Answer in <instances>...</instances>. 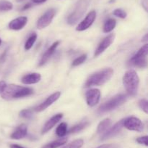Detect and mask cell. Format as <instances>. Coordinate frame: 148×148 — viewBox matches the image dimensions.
Wrapping results in <instances>:
<instances>
[{
	"label": "cell",
	"instance_id": "cell-24",
	"mask_svg": "<svg viewBox=\"0 0 148 148\" xmlns=\"http://www.w3.org/2000/svg\"><path fill=\"white\" fill-rule=\"evenodd\" d=\"M36 39H37V34L36 33H34L29 36L27 41L25 42V50H29V49H31L32 46H33L34 43L36 42Z\"/></svg>",
	"mask_w": 148,
	"mask_h": 148
},
{
	"label": "cell",
	"instance_id": "cell-3",
	"mask_svg": "<svg viewBox=\"0 0 148 148\" xmlns=\"http://www.w3.org/2000/svg\"><path fill=\"white\" fill-rule=\"evenodd\" d=\"M123 84L129 95L135 96L140 84V78L136 71L134 70L127 71L123 77Z\"/></svg>",
	"mask_w": 148,
	"mask_h": 148
},
{
	"label": "cell",
	"instance_id": "cell-23",
	"mask_svg": "<svg viewBox=\"0 0 148 148\" xmlns=\"http://www.w3.org/2000/svg\"><path fill=\"white\" fill-rule=\"evenodd\" d=\"M56 135L59 137L62 138L63 136H64L67 133V124H66V123L63 122V123H60L56 129Z\"/></svg>",
	"mask_w": 148,
	"mask_h": 148
},
{
	"label": "cell",
	"instance_id": "cell-27",
	"mask_svg": "<svg viewBox=\"0 0 148 148\" xmlns=\"http://www.w3.org/2000/svg\"><path fill=\"white\" fill-rule=\"evenodd\" d=\"M87 57H88V56H87L86 54H84V55H82L81 56L78 57L72 62V66H77V65H81V64H82L86 60Z\"/></svg>",
	"mask_w": 148,
	"mask_h": 148
},
{
	"label": "cell",
	"instance_id": "cell-39",
	"mask_svg": "<svg viewBox=\"0 0 148 148\" xmlns=\"http://www.w3.org/2000/svg\"><path fill=\"white\" fill-rule=\"evenodd\" d=\"M1 39H0V45H1Z\"/></svg>",
	"mask_w": 148,
	"mask_h": 148
},
{
	"label": "cell",
	"instance_id": "cell-32",
	"mask_svg": "<svg viewBox=\"0 0 148 148\" xmlns=\"http://www.w3.org/2000/svg\"><path fill=\"white\" fill-rule=\"evenodd\" d=\"M117 146L113 144H105V145H102L101 146L98 147L97 148H116Z\"/></svg>",
	"mask_w": 148,
	"mask_h": 148
},
{
	"label": "cell",
	"instance_id": "cell-1",
	"mask_svg": "<svg viewBox=\"0 0 148 148\" xmlns=\"http://www.w3.org/2000/svg\"><path fill=\"white\" fill-rule=\"evenodd\" d=\"M33 93V90L29 87L21 86L15 84H10L6 86L1 94V98L6 100H11L13 99L29 96Z\"/></svg>",
	"mask_w": 148,
	"mask_h": 148
},
{
	"label": "cell",
	"instance_id": "cell-9",
	"mask_svg": "<svg viewBox=\"0 0 148 148\" xmlns=\"http://www.w3.org/2000/svg\"><path fill=\"white\" fill-rule=\"evenodd\" d=\"M114 39H115V34L114 33H111V34L108 35V36L104 38L102 41H101V43L99 44L98 46L97 47V49L95 51V57H98L101 55V53L104 52L107 48L109 47L111 45V44L114 42Z\"/></svg>",
	"mask_w": 148,
	"mask_h": 148
},
{
	"label": "cell",
	"instance_id": "cell-22",
	"mask_svg": "<svg viewBox=\"0 0 148 148\" xmlns=\"http://www.w3.org/2000/svg\"><path fill=\"white\" fill-rule=\"evenodd\" d=\"M116 22L115 19L110 18L106 21L103 26V32L104 33H109V32L112 31L116 27Z\"/></svg>",
	"mask_w": 148,
	"mask_h": 148
},
{
	"label": "cell",
	"instance_id": "cell-4",
	"mask_svg": "<svg viewBox=\"0 0 148 148\" xmlns=\"http://www.w3.org/2000/svg\"><path fill=\"white\" fill-rule=\"evenodd\" d=\"M90 3V0H78L73 10L67 17V23L74 25L83 16Z\"/></svg>",
	"mask_w": 148,
	"mask_h": 148
},
{
	"label": "cell",
	"instance_id": "cell-16",
	"mask_svg": "<svg viewBox=\"0 0 148 148\" xmlns=\"http://www.w3.org/2000/svg\"><path fill=\"white\" fill-rule=\"evenodd\" d=\"M59 44H60V41H56V42H54V43H53V44L46 51V52L43 54L41 59H40V62H39L38 66H42V65H44V64L49 60V58H50L53 55V54L54 53V52L56 51V48L59 46Z\"/></svg>",
	"mask_w": 148,
	"mask_h": 148
},
{
	"label": "cell",
	"instance_id": "cell-29",
	"mask_svg": "<svg viewBox=\"0 0 148 148\" xmlns=\"http://www.w3.org/2000/svg\"><path fill=\"white\" fill-rule=\"evenodd\" d=\"M113 14L114 16H116V17H120L121 19H124L127 17V12L124 11L122 9H116L114 12H113Z\"/></svg>",
	"mask_w": 148,
	"mask_h": 148
},
{
	"label": "cell",
	"instance_id": "cell-30",
	"mask_svg": "<svg viewBox=\"0 0 148 148\" xmlns=\"http://www.w3.org/2000/svg\"><path fill=\"white\" fill-rule=\"evenodd\" d=\"M139 107L145 113H148V102L145 99H143L139 101Z\"/></svg>",
	"mask_w": 148,
	"mask_h": 148
},
{
	"label": "cell",
	"instance_id": "cell-14",
	"mask_svg": "<svg viewBox=\"0 0 148 148\" xmlns=\"http://www.w3.org/2000/svg\"><path fill=\"white\" fill-rule=\"evenodd\" d=\"M62 118H63V114H62V113H58V114L53 115L51 118L49 119V120L45 123L43 129H42V134H44V133H47L49 131H50L51 129L52 128H53V126H54Z\"/></svg>",
	"mask_w": 148,
	"mask_h": 148
},
{
	"label": "cell",
	"instance_id": "cell-5",
	"mask_svg": "<svg viewBox=\"0 0 148 148\" xmlns=\"http://www.w3.org/2000/svg\"><path fill=\"white\" fill-rule=\"evenodd\" d=\"M127 100V95L124 94H117L114 96L112 98L110 99L108 101L106 102L100 106L98 108V113L102 114V113H107V112L111 111L113 110H115L116 108L119 107V106L122 105Z\"/></svg>",
	"mask_w": 148,
	"mask_h": 148
},
{
	"label": "cell",
	"instance_id": "cell-10",
	"mask_svg": "<svg viewBox=\"0 0 148 148\" xmlns=\"http://www.w3.org/2000/svg\"><path fill=\"white\" fill-rule=\"evenodd\" d=\"M95 18H96V12L95 10H92L87 15L86 17L78 25L77 27L76 28V30L78 31H82V30H86L92 26Z\"/></svg>",
	"mask_w": 148,
	"mask_h": 148
},
{
	"label": "cell",
	"instance_id": "cell-8",
	"mask_svg": "<svg viewBox=\"0 0 148 148\" xmlns=\"http://www.w3.org/2000/svg\"><path fill=\"white\" fill-rule=\"evenodd\" d=\"M56 15V10L53 8H51L48 10L37 22V28L38 29H43L49 26L53 20Z\"/></svg>",
	"mask_w": 148,
	"mask_h": 148
},
{
	"label": "cell",
	"instance_id": "cell-17",
	"mask_svg": "<svg viewBox=\"0 0 148 148\" xmlns=\"http://www.w3.org/2000/svg\"><path fill=\"white\" fill-rule=\"evenodd\" d=\"M41 79V75L40 74L37 73H29L24 75L22 78V82L24 84H33L39 82Z\"/></svg>",
	"mask_w": 148,
	"mask_h": 148
},
{
	"label": "cell",
	"instance_id": "cell-2",
	"mask_svg": "<svg viewBox=\"0 0 148 148\" xmlns=\"http://www.w3.org/2000/svg\"><path fill=\"white\" fill-rule=\"evenodd\" d=\"M114 75V70L111 68L98 71L89 77L85 83V87L101 86L109 81Z\"/></svg>",
	"mask_w": 148,
	"mask_h": 148
},
{
	"label": "cell",
	"instance_id": "cell-18",
	"mask_svg": "<svg viewBox=\"0 0 148 148\" xmlns=\"http://www.w3.org/2000/svg\"><path fill=\"white\" fill-rule=\"evenodd\" d=\"M27 128L25 124L19 126L14 132L11 134L10 137L12 139H21L27 135Z\"/></svg>",
	"mask_w": 148,
	"mask_h": 148
},
{
	"label": "cell",
	"instance_id": "cell-15",
	"mask_svg": "<svg viewBox=\"0 0 148 148\" xmlns=\"http://www.w3.org/2000/svg\"><path fill=\"white\" fill-rule=\"evenodd\" d=\"M27 23V17L23 16V17H19L17 18L14 19L9 23V28L12 30H21L22 28L25 26Z\"/></svg>",
	"mask_w": 148,
	"mask_h": 148
},
{
	"label": "cell",
	"instance_id": "cell-31",
	"mask_svg": "<svg viewBox=\"0 0 148 148\" xmlns=\"http://www.w3.org/2000/svg\"><path fill=\"white\" fill-rule=\"evenodd\" d=\"M147 136H141V137H139L136 139L137 142H138L139 144H141V145H145V146H147L148 142H147Z\"/></svg>",
	"mask_w": 148,
	"mask_h": 148
},
{
	"label": "cell",
	"instance_id": "cell-19",
	"mask_svg": "<svg viewBox=\"0 0 148 148\" xmlns=\"http://www.w3.org/2000/svg\"><path fill=\"white\" fill-rule=\"evenodd\" d=\"M111 125V120L110 118H106L103 120L102 121L100 122L97 129V132L100 134H103L105 133L107 130L110 128Z\"/></svg>",
	"mask_w": 148,
	"mask_h": 148
},
{
	"label": "cell",
	"instance_id": "cell-12",
	"mask_svg": "<svg viewBox=\"0 0 148 148\" xmlns=\"http://www.w3.org/2000/svg\"><path fill=\"white\" fill-rule=\"evenodd\" d=\"M123 121H124V119L119 120V121L117 122L114 126L109 128L105 133H103L102 136H101V140H106V139H110V138L113 137V136H115L116 135L118 134V133L121 131L123 126H123Z\"/></svg>",
	"mask_w": 148,
	"mask_h": 148
},
{
	"label": "cell",
	"instance_id": "cell-38",
	"mask_svg": "<svg viewBox=\"0 0 148 148\" xmlns=\"http://www.w3.org/2000/svg\"><path fill=\"white\" fill-rule=\"evenodd\" d=\"M25 1V0H16L17 2H21V1Z\"/></svg>",
	"mask_w": 148,
	"mask_h": 148
},
{
	"label": "cell",
	"instance_id": "cell-26",
	"mask_svg": "<svg viewBox=\"0 0 148 148\" xmlns=\"http://www.w3.org/2000/svg\"><path fill=\"white\" fill-rule=\"evenodd\" d=\"M84 142L82 139H76V140L73 141L71 143L68 144L67 145H66L65 147H64L63 148H81L83 145Z\"/></svg>",
	"mask_w": 148,
	"mask_h": 148
},
{
	"label": "cell",
	"instance_id": "cell-33",
	"mask_svg": "<svg viewBox=\"0 0 148 148\" xmlns=\"http://www.w3.org/2000/svg\"><path fill=\"white\" fill-rule=\"evenodd\" d=\"M6 86H7V84H6L5 81H0V93H1L3 90H4V89L5 88Z\"/></svg>",
	"mask_w": 148,
	"mask_h": 148
},
{
	"label": "cell",
	"instance_id": "cell-34",
	"mask_svg": "<svg viewBox=\"0 0 148 148\" xmlns=\"http://www.w3.org/2000/svg\"><path fill=\"white\" fill-rule=\"evenodd\" d=\"M31 1L34 4H43V3L46 2L47 0H31Z\"/></svg>",
	"mask_w": 148,
	"mask_h": 148
},
{
	"label": "cell",
	"instance_id": "cell-37",
	"mask_svg": "<svg viewBox=\"0 0 148 148\" xmlns=\"http://www.w3.org/2000/svg\"><path fill=\"white\" fill-rule=\"evenodd\" d=\"M147 37H148V34H146L145 36H144V38H143V39H142V41H143V42L147 41Z\"/></svg>",
	"mask_w": 148,
	"mask_h": 148
},
{
	"label": "cell",
	"instance_id": "cell-13",
	"mask_svg": "<svg viewBox=\"0 0 148 148\" xmlns=\"http://www.w3.org/2000/svg\"><path fill=\"white\" fill-rule=\"evenodd\" d=\"M60 95L61 93L59 92V91H56V92L53 93L51 95L49 96L43 102H42L41 104H39L38 106H37V107L35 108V110H36V112H41L43 111V110H46L47 107H49V106L51 105L54 102H56V100L60 97Z\"/></svg>",
	"mask_w": 148,
	"mask_h": 148
},
{
	"label": "cell",
	"instance_id": "cell-35",
	"mask_svg": "<svg viewBox=\"0 0 148 148\" xmlns=\"http://www.w3.org/2000/svg\"><path fill=\"white\" fill-rule=\"evenodd\" d=\"M31 6H32L31 3H27V4H26L25 5L24 7L22 8V10H23V11H24V10H27V9H29L30 7H31Z\"/></svg>",
	"mask_w": 148,
	"mask_h": 148
},
{
	"label": "cell",
	"instance_id": "cell-25",
	"mask_svg": "<svg viewBox=\"0 0 148 148\" xmlns=\"http://www.w3.org/2000/svg\"><path fill=\"white\" fill-rule=\"evenodd\" d=\"M13 9L12 3L7 0L0 1V11H10Z\"/></svg>",
	"mask_w": 148,
	"mask_h": 148
},
{
	"label": "cell",
	"instance_id": "cell-36",
	"mask_svg": "<svg viewBox=\"0 0 148 148\" xmlns=\"http://www.w3.org/2000/svg\"><path fill=\"white\" fill-rule=\"evenodd\" d=\"M10 147V148H24L23 147L20 146V145H11Z\"/></svg>",
	"mask_w": 148,
	"mask_h": 148
},
{
	"label": "cell",
	"instance_id": "cell-20",
	"mask_svg": "<svg viewBox=\"0 0 148 148\" xmlns=\"http://www.w3.org/2000/svg\"><path fill=\"white\" fill-rule=\"evenodd\" d=\"M89 125V122L88 120H82L80 123H78V124L75 125L73 127L71 128L69 131H67V133H77V132L81 131L82 130H83L85 128H86L87 126Z\"/></svg>",
	"mask_w": 148,
	"mask_h": 148
},
{
	"label": "cell",
	"instance_id": "cell-21",
	"mask_svg": "<svg viewBox=\"0 0 148 148\" xmlns=\"http://www.w3.org/2000/svg\"><path fill=\"white\" fill-rule=\"evenodd\" d=\"M66 142H67V139L66 138H61V139L55 140L53 142H51V143L44 145L42 148H58L59 147L64 145V144H66Z\"/></svg>",
	"mask_w": 148,
	"mask_h": 148
},
{
	"label": "cell",
	"instance_id": "cell-28",
	"mask_svg": "<svg viewBox=\"0 0 148 148\" xmlns=\"http://www.w3.org/2000/svg\"><path fill=\"white\" fill-rule=\"evenodd\" d=\"M20 117L23 118L31 119L33 116V111H32L31 110L25 109V110H21V111L20 112Z\"/></svg>",
	"mask_w": 148,
	"mask_h": 148
},
{
	"label": "cell",
	"instance_id": "cell-7",
	"mask_svg": "<svg viewBox=\"0 0 148 148\" xmlns=\"http://www.w3.org/2000/svg\"><path fill=\"white\" fill-rule=\"evenodd\" d=\"M123 126L130 131L141 132L144 130V124L140 119L136 117H129L124 119Z\"/></svg>",
	"mask_w": 148,
	"mask_h": 148
},
{
	"label": "cell",
	"instance_id": "cell-11",
	"mask_svg": "<svg viewBox=\"0 0 148 148\" xmlns=\"http://www.w3.org/2000/svg\"><path fill=\"white\" fill-rule=\"evenodd\" d=\"M85 97L87 104L90 107H93L99 102L101 98V91L98 89H92L87 91Z\"/></svg>",
	"mask_w": 148,
	"mask_h": 148
},
{
	"label": "cell",
	"instance_id": "cell-6",
	"mask_svg": "<svg viewBox=\"0 0 148 148\" xmlns=\"http://www.w3.org/2000/svg\"><path fill=\"white\" fill-rule=\"evenodd\" d=\"M148 53V44H145L142 46L138 52L130 59V64L137 68H144L147 66V56Z\"/></svg>",
	"mask_w": 148,
	"mask_h": 148
}]
</instances>
